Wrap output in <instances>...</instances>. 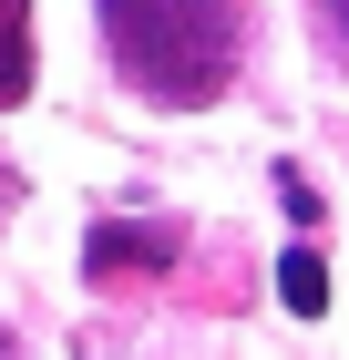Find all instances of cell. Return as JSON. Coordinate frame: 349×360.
Instances as JSON below:
<instances>
[{"label": "cell", "instance_id": "obj_5", "mask_svg": "<svg viewBox=\"0 0 349 360\" xmlns=\"http://www.w3.org/2000/svg\"><path fill=\"white\" fill-rule=\"evenodd\" d=\"M277 206H288L298 226H319V186H308V175H288V165H277Z\"/></svg>", "mask_w": 349, "mask_h": 360}, {"label": "cell", "instance_id": "obj_2", "mask_svg": "<svg viewBox=\"0 0 349 360\" xmlns=\"http://www.w3.org/2000/svg\"><path fill=\"white\" fill-rule=\"evenodd\" d=\"M175 257H185V226L175 217H103L82 237V268L93 278H164Z\"/></svg>", "mask_w": 349, "mask_h": 360}, {"label": "cell", "instance_id": "obj_1", "mask_svg": "<svg viewBox=\"0 0 349 360\" xmlns=\"http://www.w3.org/2000/svg\"><path fill=\"white\" fill-rule=\"evenodd\" d=\"M113 72L164 113H206L246 62V0H103Z\"/></svg>", "mask_w": 349, "mask_h": 360}, {"label": "cell", "instance_id": "obj_3", "mask_svg": "<svg viewBox=\"0 0 349 360\" xmlns=\"http://www.w3.org/2000/svg\"><path fill=\"white\" fill-rule=\"evenodd\" d=\"M31 93V0H0V113Z\"/></svg>", "mask_w": 349, "mask_h": 360}, {"label": "cell", "instance_id": "obj_8", "mask_svg": "<svg viewBox=\"0 0 349 360\" xmlns=\"http://www.w3.org/2000/svg\"><path fill=\"white\" fill-rule=\"evenodd\" d=\"M0 195H11V175H0Z\"/></svg>", "mask_w": 349, "mask_h": 360}, {"label": "cell", "instance_id": "obj_6", "mask_svg": "<svg viewBox=\"0 0 349 360\" xmlns=\"http://www.w3.org/2000/svg\"><path fill=\"white\" fill-rule=\"evenodd\" d=\"M329 11V41H339V62H349V0H319Z\"/></svg>", "mask_w": 349, "mask_h": 360}, {"label": "cell", "instance_id": "obj_4", "mask_svg": "<svg viewBox=\"0 0 349 360\" xmlns=\"http://www.w3.org/2000/svg\"><path fill=\"white\" fill-rule=\"evenodd\" d=\"M277 299H288V319H319V309H329V268H319V248H288V257H277Z\"/></svg>", "mask_w": 349, "mask_h": 360}, {"label": "cell", "instance_id": "obj_7", "mask_svg": "<svg viewBox=\"0 0 349 360\" xmlns=\"http://www.w3.org/2000/svg\"><path fill=\"white\" fill-rule=\"evenodd\" d=\"M0 360H21V340H11V330H0Z\"/></svg>", "mask_w": 349, "mask_h": 360}]
</instances>
